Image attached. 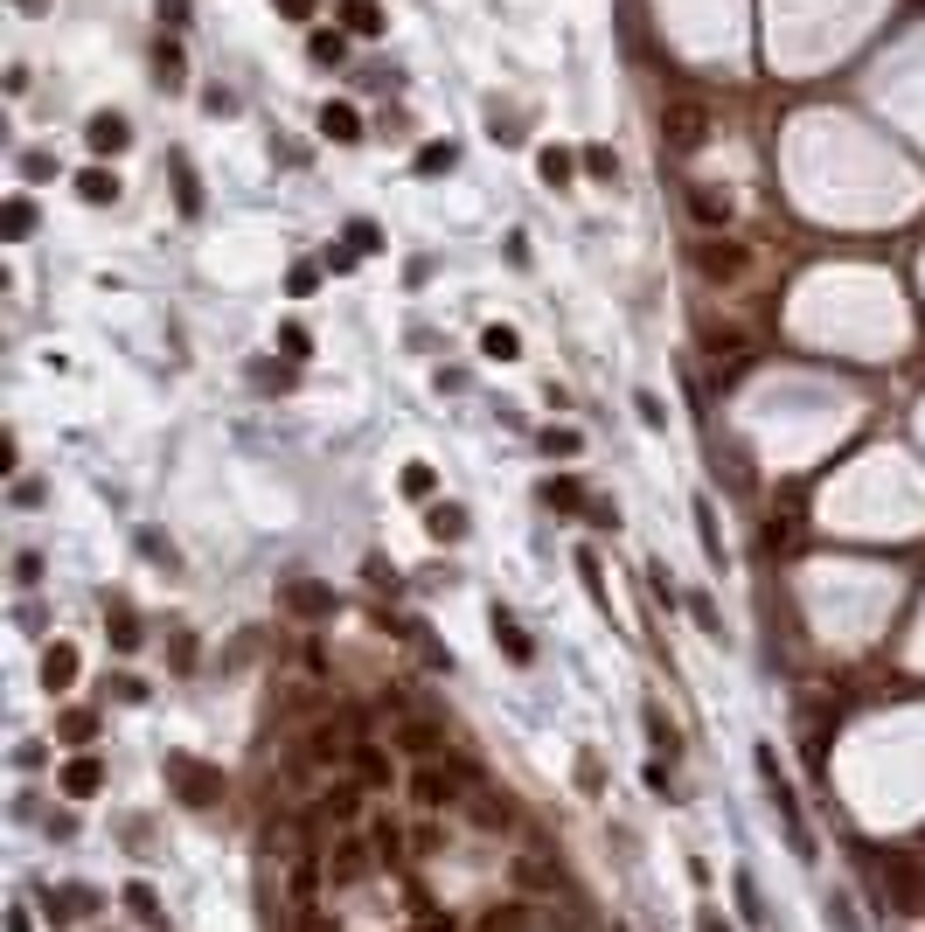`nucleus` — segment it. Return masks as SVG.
I'll return each mask as SVG.
<instances>
[{"label": "nucleus", "instance_id": "nucleus-1", "mask_svg": "<svg viewBox=\"0 0 925 932\" xmlns=\"http://www.w3.org/2000/svg\"><path fill=\"white\" fill-rule=\"evenodd\" d=\"M696 334H703V362H710L717 383H738V376L752 369V348H759V341H752L745 327H717V313H703Z\"/></svg>", "mask_w": 925, "mask_h": 932}, {"label": "nucleus", "instance_id": "nucleus-2", "mask_svg": "<svg viewBox=\"0 0 925 932\" xmlns=\"http://www.w3.org/2000/svg\"><path fill=\"white\" fill-rule=\"evenodd\" d=\"M710 133H717V112H710L703 98H668V105H661V140H668L675 154L710 147Z\"/></svg>", "mask_w": 925, "mask_h": 932}, {"label": "nucleus", "instance_id": "nucleus-3", "mask_svg": "<svg viewBox=\"0 0 925 932\" xmlns=\"http://www.w3.org/2000/svg\"><path fill=\"white\" fill-rule=\"evenodd\" d=\"M376 863H383V856H376V842H369V835H355V828H341V835H334V849H327V884H334V891H355V884H369V877H376Z\"/></svg>", "mask_w": 925, "mask_h": 932}, {"label": "nucleus", "instance_id": "nucleus-4", "mask_svg": "<svg viewBox=\"0 0 925 932\" xmlns=\"http://www.w3.org/2000/svg\"><path fill=\"white\" fill-rule=\"evenodd\" d=\"M362 793H369V786L348 779V773L320 779V786H313V828H334V835L355 828V821H362Z\"/></svg>", "mask_w": 925, "mask_h": 932}, {"label": "nucleus", "instance_id": "nucleus-5", "mask_svg": "<svg viewBox=\"0 0 925 932\" xmlns=\"http://www.w3.org/2000/svg\"><path fill=\"white\" fill-rule=\"evenodd\" d=\"M390 738H397V752H404V759H418V766H432V759H453V738H446V724H439V717H425V710H404Z\"/></svg>", "mask_w": 925, "mask_h": 932}, {"label": "nucleus", "instance_id": "nucleus-6", "mask_svg": "<svg viewBox=\"0 0 925 932\" xmlns=\"http://www.w3.org/2000/svg\"><path fill=\"white\" fill-rule=\"evenodd\" d=\"M167 779H174V793H181V807H216V800H230V786L216 766H202V759H167Z\"/></svg>", "mask_w": 925, "mask_h": 932}, {"label": "nucleus", "instance_id": "nucleus-7", "mask_svg": "<svg viewBox=\"0 0 925 932\" xmlns=\"http://www.w3.org/2000/svg\"><path fill=\"white\" fill-rule=\"evenodd\" d=\"M696 272H703L710 286H738V279L752 272V251H745V244H731V237L717 230L710 244H696Z\"/></svg>", "mask_w": 925, "mask_h": 932}, {"label": "nucleus", "instance_id": "nucleus-8", "mask_svg": "<svg viewBox=\"0 0 925 932\" xmlns=\"http://www.w3.org/2000/svg\"><path fill=\"white\" fill-rule=\"evenodd\" d=\"M884 884H891V912H905V919H919V912H925L919 856H891V863H884Z\"/></svg>", "mask_w": 925, "mask_h": 932}, {"label": "nucleus", "instance_id": "nucleus-9", "mask_svg": "<svg viewBox=\"0 0 925 932\" xmlns=\"http://www.w3.org/2000/svg\"><path fill=\"white\" fill-rule=\"evenodd\" d=\"M466 814H473V828H487V835H501V828H515V800L508 793H494L487 779L466 793Z\"/></svg>", "mask_w": 925, "mask_h": 932}, {"label": "nucleus", "instance_id": "nucleus-10", "mask_svg": "<svg viewBox=\"0 0 925 932\" xmlns=\"http://www.w3.org/2000/svg\"><path fill=\"white\" fill-rule=\"evenodd\" d=\"M279 606L300 613V620H327V613H334V592L313 585V578H286V585H279Z\"/></svg>", "mask_w": 925, "mask_h": 932}, {"label": "nucleus", "instance_id": "nucleus-11", "mask_svg": "<svg viewBox=\"0 0 925 932\" xmlns=\"http://www.w3.org/2000/svg\"><path fill=\"white\" fill-rule=\"evenodd\" d=\"M543 919H536V905L529 898H501V905H487L480 919H473V932H536Z\"/></svg>", "mask_w": 925, "mask_h": 932}, {"label": "nucleus", "instance_id": "nucleus-12", "mask_svg": "<svg viewBox=\"0 0 925 932\" xmlns=\"http://www.w3.org/2000/svg\"><path fill=\"white\" fill-rule=\"evenodd\" d=\"M682 202H689V216H696L703 230H724V223H731V195H724L717 181H689Z\"/></svg>", "mask_w": 925, "mask_h": 932}, {"label": "nucleus", "instance_id": "nucleus-13", "mask_svg": "<svg viewBox=\"0 0 925 932\" xmlns=\"http://www.w3.org/2000/svg\"><path fill=\"white\" fill-rule=\"evenodd\" d=\"M348 779H362L369 793H376V786H390V752H383L376 738H355V759H348Z\"/></svg>", "mask_w": 925, "mask_h": 932}, {"label": "nucleus", "instance_id": "nucleus-14", "mask_svg": "<svg viewBox=\"0 0 925 932\" xmlns=\"http://www.w3.org/2000/svg\"><path fill=\"white\" fill-rule=\"evenodd\" d=\"M126 140H133V126L119 112H91V126H84V147L91 154H126Z\"/></svg>", "mask_w": 925, "mask_h": 932}, {"label": "nucleus", "instance_id": "nucleus-15", "mask_svg": "<svg viewBox=\"0 0 925 932\" xmlns=\"http://www.w3.org/2000/svg\"><path fill=\"white\" fill-rule=\"evenodd\" d=\"M515 884L522 891H557L564 884V863H550L543 849H529V856H515Z\"/></svg>", "mask_w": 925, "mask_h": 932}, {"label": "nucleus", "instance_id": "nucleus-16", "mask_svg": "<svg viewBox=\"0 0 925 932\" xmlns=\"http://www.w3.org/2000/svg\"><path fill=\"white\" fill-rule=\"evenodd\" d=\"M425 536H432V543H460V536H466V508H460V501H432V508H425Z\"/></svg>", "mask_w": 925, "mask_h": 932}, {"label": "nucleus", "instance_id": "nucleus-17", "mask_svg": "<svg viewBox=\"0 0 925 932\" xmlns=\"http://www.w3.org/2000/svg\"><path fill=\"white\" fill-rule=\"evenodd\" d=\"M98 786H105V766H98V759H91V752H84V759H70V766H63V793H70V800H91V793H98Z\"/></svg>", "mask_w": 925, "mask_h": 932}, {"label": "nucleus", "instance_id": "nucleus-18", "mask_svg": "<svg viewBox=\"0 0 925 932\" xmlns=\"http://www.w3.org/2000/svg\"><path fill=\"white\" fill-rule=\"evenodd\" d=\"M70 682H77V647L56 640V647L42 654V689H70Z\"/></svg>", "mask_w": 925, "mask_h": 932}, {"label": "nucleus", "instance_id": "nucleus-19", "mask_svg": "<svg viewBox=\"0 0 925 932\" xmlns=\"http://www.w3.org/2000/svg\"><path fill=\"white\" fill-rule=\"evenodd\" d=\"M369 842H376V856H383V870H404V856H411V842H404V828H397V821H369Z\"/></svg>", "mask_w": 925, "mask_h": 932}, {"label": "nucleus", "instance_id": "nucleus-20", "mask_svg": "<svg viewBox=\"0 0 925 932\" xmlns=\"http://www.w3.org/2000/svg\"><path fill=\"white\" fill-rule=\"evenodd\" d=\"M77 195H84L91 209H105V202H119V174H105V167H84V174H77Z\"/></svg>", "mask_w": 925, "mask_h": 932}, {"label": "nucleus", "instance_id": "nucleus-21", "mask_svg": "<svg viewBox=\"0 0 925 932\" xmlns=\"http://www.w3.org/2000/svg\"><path fill=\"white\" fill-rule=\"evenodd\" d=\"M320 133H327V140H362L355 105H320Z\"/></svg>", "mask_w": 925, "mask_h": 932}, {"label": "nucleus", "instance_id": "nucleus-22", "mask_svg": "<svg viewBox=\"0 0 925 932\" xmlns=\"http://www.w3.org/2000/svg\"><path fill=\"white\" fill-rule=\"evenodd\" d=\"M494 640H501V654H508V661H522V668L536 661V647H529V633H522V626H515V620H501V613H494Z\"/></svg>", "mask_w": 925, "mask_h": 932}, {"label": "nucleus", "instance_id": "nucleus-23", "mask_svg": "<svg viewBox=\"0 0 925 932\" xmlns=\"http://www.w3.org/2000/svg\"><path fill=\"white\" fill-rule=\"evenodd\" d=\"M480 355H487V362H515V355H522V334H515V327H487V334H480Z\"/></svg>", "mask_w": 925, "mask_h": 932}, {"label": "nucleus", "instance_id": "nucleus-24", "mask_svg": "<svg viewBox=\"0 0 925 932\" xmlns=\"http://www.w3.org/2000/svg\"><path fill=\"white\" fill-rule=\"evenodd\" d=\"M696 536H703V550H710V564H724V536H717V508L696 494Z\"/></svg>", "mask_w": 925, "mask_h": 932}, {"label": "nucleus", "instance_id": "nucleus-25", "mask_svg": "<svg viewBox=\"0 0 925 932\" xmlns=\"http://www.w3.org/2000/svg\"><path fill=\"white\" fill-rule=\"evenodd\" d=\"M536 167H543V181H550V188H564V181L578 174V160L564 154V147H543V154H536Z\"/></svg>", "mask_w": 925, "mask_h": 932}, {"label": "nucleus", "instance_id": "nucleus-26", "mask_svg": "<svg viewBox=\"0 0 925 932\" xmlns=\"http://www.w3.org/2000/svg\"><path fill=\"white\" fill-rule=\"evenodd\" d=\"M105 626H112V647H140V620H133V606H105Z\"/></svg>", "mask_w": 925, "mask_h": 932}, {"label": "nucleus", "instance_id": "nucleus-27", "mask_svg": "<svg viewBox=\"0 0 925 932\" xmlns=\"http://www.w3.org/2000/svg\"><path fill=\"white\" fill-rule=\"evenodd\" d=\"M341 21H348L355 35H383V28H390V21H383V14H376L369 0H348V7H341Z\"/></svg>", "mask_w": 925, "mask_h": 932}, {"label": "nucleus", "instance_id": "nucleus-28", "mask_svg": "<svg viewBox=\"0 0 925 932\" xmlns=\"http://www.w3.org/2000/svg\"><path fill=\"white\" fill-rule=\"evenodd\" d=\"M0 230H7V237H28V230H35V202H28V195H14V202H7V216H0Z\"/></svg>", "mask_w": 925, "mask_h": 932}, {"label": "nucleus", "instance_id": "nucleus-29", "mask_svg": "<svg viewBox=\"0 0 925 932\" xmlns=\"http://www.w3.org/2000/svg\"><path fill=\"white\" fill-rule=\"evenodd\" d=\"M543 501H550V508H592L578 480H543Z\"/></svg>", "mask_w": 925, "mask_h": 932}, {"label": "nucleus", "instance_id": "nucleus-30", "mask_svg": "<svg viewBox=\"0 0 925 932\" xmlns=\"http://www.w3.org/2000/svg\"><path fill=\"white\" fill-rule=\"evenodd\" d=\"M293 932H341V919L320 905H293Z\"/></svg>", "mask_w": 925, "mask_h": 932}, {"label": "nucleus", "instance_id": "nucleus-31", "mask_svg": "<svg viewBox=\"0 0 925 932\" xmlns=\"http://www.w3.org/2000/svg\"><path fill=\"white\" fill-rule=\"evenodd\" d=\"M585 174L592 181H619V154L613 147H585Z\"/></svg>", "mask_w": 925, "mask_h": 932}, {"label": "nucleus", "instance_id": "nucleus-32", "mask_svg": "<svg viewBox=\"0 0 925 932\" xmlns=\"http://www.w3.org/2000/svg\"><path fill=\"white\" fill-rule=\"evenodd\" d=\"M126 905H133V919H147V926L160 919V898H154V884H126Z\"/></svg>", "mask_w": 925, "mask_h": 932}, {"label": "nucleus", "instance_id": "nucleus-33", "mask_svg": "<svg viewBox=\"0 0 925 932\" xmlns=\"http://www.w3.org/2000/svg\"><path fill=\"white\" fill-rule=\"evenodd\" d=\"M446 167H453V147L446 140H425L418 147V174H446Z\"/></svg>", "mask_w": 925, "mask_h": 932}, {"label": "nucleus", "instance_id": "nucleus-34", "mask_svg": "<svg viewBox=\"0 0 925 932\" xmlns=\"http://www.w3.org/2000/svg\"><path fill=\"white\" fill-rule=\"evenodd\" d=\"M348 251H362V258H369V251H383V230L355 216V223H348Z\"/></svg>", "mask_w": 925, "mask_h": 932}, {"label": "nucleus", "instance_id": "nucleus-35", "mask_svg": "<svg viewBox=\"0 0 925 932\" xmlns=\"http://www.w3.org/2000/svg\"><path fill=\"white\" fill-rule=\"evenodd\" d=\"M91 731H98L91 710H63V738H70V745H91Z\"/></svg>", "mask_w": 925, "mask_h": 932}, {"label": "nucleus", "instance_id": "nucleus-36", "mask_svg": "<svg viewBox=\"0 0 925 932\" xmlns=\"http://www.w3.org/2000/svg\"><path fill=\"white\" fill-rule=\"evenodd\" d=\"M647 738H654V752H675V745H682V738H675V724H668L654 703H647Z\"/></svg>", "mask_w": 925, "mask_h": 932}, {"label": "nucleus", "instance_id": "nucleus-37", "mask_svg": "<svg viewBox=\"0 0 925 932\" xmlns=\"http://www.w3.org/2000/svg\"><path fill=\"white\" fill-rule=\"evenodd\" d=\"M633 411H640V425H654V432L668 425V411H661V397H654V390H633Z\"/></svg>", "mask_w": 925, "mask_h": 932}, {"label": "nucleus", "instance_id": "nucleus-38", "mask_svg": "<svg viewBox=\"0 0 925 932\" xmlns=\"http://www.w3.org/2000/svg\"><path fill=\"white\" fill-rule=\"evenodd\" d=\"M578 446H585V439H578L571 425H550V432H543V453H564V460H571Z\"/></svg>", "mask_w": 925, "mask_h": 932}, {"label": "nucleus", "instance_id": "nucleus-39", "mask_svg": "<svg viewBox=\"0 0 925 932\" xmlns=\"http://www.w3.org/2000/svg\"><path fill=\"white\" fill-rule=\"evenodd\" d=\"M432 487H439L432 466H404V494H411V501H432Z\"/></svg>", "mask_w": 925, "mask_h": 932}, {"label": "nucleus", "instance_id": "nucleus-40", "mask_svg": "<svg viewBox=\"0 0 925 932\" xmlns=\"http://www.w3.org/2000/svg\"><path fill=\"white\" fill-rule=\"evenodd\" d=\"M279 348H286V355L300 362V355H307V348H313V334H307V327H300V320H286V327H279Z\"/></svg>", "mask_w": 925, "mask_h": 932}, {"label": "nucleus", "instance_id": "nucleus-41", "mask_svg": "<svg viewBox=\"0 0 925 932\" xmlns=\"http://www.w3.org/2000/svg\"><path fill=\"white\" fill-rule=\"evenodd\" d=\"M313 56H320V63H341V56H348V42H341L334 28H320V35H313Z\"/></svg>", "mask_w": 925, "mask_h": 932}, {"label": "nucleus", "instance_id": "nucleus-42", "mask_svg": "<svg viewBox=\"0 0 925 932\" xmlns=\"http://www.w3.org/2000/svg\"><path fill=\"white\" fill-rule=\"evenodd\" d=\"M105 689H112V696H119V703H147V682H140V675H112V682H105Z\"/></svg>", "mask_w": 925, "mask_h": 932}, {"label": "nucleus", "instance_id": "nucleus-43", "mask_svg": "<svg viewBox=\"0 0 925 932\" xmlns=\"http://www.w3.org/2000/svg\"><path fill=\"white\" fill-rule=\"evenodd\" d=\"M738 905H745L752 926H766V912H759V884H752V877H738Z\"/></svg>", "mask_w": 925, "mask_h": 932}, {"label": "nucleus", "instance_id": "nucleus-44", "mask_svg": "<svg viewBox=\"0 0 925 932\" xmlns=\"http://www.w3.org/2000/svg\"><path fill=\"white\" fill-rule=\"evenodd\" d=\"M14 578H21V585H42V557L21 550V557H14Z\"/></svg>", "mask_w": 925, "mask_h": 932}, {"label": "nucleus", "instance_id": "nucleus-45", "mask_svg": "<svg viewBox=\"0 0 925 932\" xmlns=\"http://www.w3.org/2000/svg\"><path fill=\"white\" fill-rule=\"evenodd\" d=\"M689 613H696V620L710 626V633H717V640H724V620H717V606H710V599H703V592H696V599H689Z\"/></svg>", "mask_w": 925, "mask_h": 932}, {"label": "nucleus", "instance_id": "nucleus-46", "mask_svg": "<svg viewBox=\"0 0 925 932\" xmlns=\"http://www.w3.org/2000/svg\"><path fill=\"white\" fill-rule=\"evenodd\" d=\"M369 585H376V592H397V571H390L383 557H369Z\"/></svg>", "mask_w": 925, "mask_h": 932}, {"label": "nucleus", "instance_id": "nucleus-47", "mask_svg": "<svg viewBox=\"0 0 925 932\" xmlns=\"http://www.w3.org/2000/svg\"><path fill=\"white\" fill-rule=\"evenodd\" d=\"M49 167H56L49 154H21V174H28V181H49Z\"/></svg>", "mask_w": 925, "mask_h": 932}, {"label": "nucleus", "instance_id": "nucleus-48", "mask_svg": "<svg viewBox=\"0 0 925 932\" xmlns=\"http://www.w3.org/2000/svg\"><path fill=\"white\" fill-rule=\"evenodd\" d=\"M578 779H585V793H599V786H606V773H599V759H592V752L578 759Z\"/></svg>", "mask_w": 925, "mask_h": 932}, {"label": "nucleus", "instance_id": "nucleus-49", "mask_svg": "<svg viewBox=\"0 0 925 932\" xmlns=\"http://www.w3.org/2000/svg\"><path fill=\"white\" fill-rule=\"evenodd\" d=\"M160 21H174V28H181V21H188V0H160Z\"/></svg>", "mask_w": 925, "mask_h": 932}, {"label": "nucleus", "instance_id": "nucleus-50", "mask_svg": "<svg viewBox=\"0 0 925 932\" xmlns=\"http://www.w3.org/2000/svg\"><path fill=\"white\" fill-rule=\"evenodd\" d=\"M279 14H293V21H307V14H313V0H279Z\"/></svg>", "mask_w": 925, "mask_h": 932}, {"label": "nucleus", "instance_id": "nucleus-51", "mask_svg": "<svg viewBox=\"0 0 925 932\" xmlns=\"http://www.w3.org/2000/svg\"><path fill=\"white\" fill-rule=\"evenodd\" d=\"M703 932H731V926H724V919H703Z\"/></svg>", "mask_w": 925, "mask_h": 932}, {"label": "nucleus", "instance_id": "nucleus-52", "mask_svg": "<svg viewBox=\"0 0 925 932\" xmlns=\"http://www.w3.org/2000/svg\"><path fill=\"white\" fill-rule=\"evenodd\" d=\"M21 7H35V0H21Z\"/></svg>", "mask_w": 925, "mask_h": 932}]
</instances>
